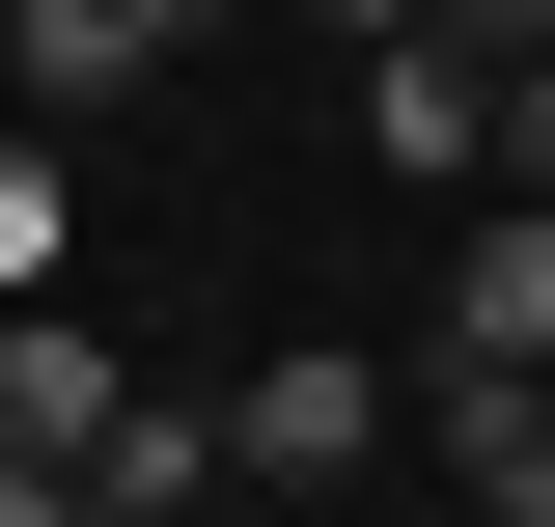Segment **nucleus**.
<instances>
[{"label": "nucleus", "instance_id": "nucleus-11", "mask_svg": "<svg viewBox=\"0 0 555 527\" xmlns=\"http://www.w3.org/2000/svg\"><path fill=\"white\" fill-rule=\"evenodd\" d=\"M528 389H555V361H528Z\"/></svg>", "mask_w": 555, "mask_h": 527}, {"label": "nucleus", "instance_id": "nucleus-6", "mask_svg": "<svg viewBox=\"0 0 555 527\" xmlns=\"http://www.w3.org/2000/svg\"><path fill=\"white\" fill-rule=\"evenodd\" d=\"M28 278H56V167L0 139V306H28Z\"/></svg>", "mask_w": 555, "mask_h": 527}, {"label": "nucleus", "instance_id": "nucleus-7", "mask_svg": "<svg viewBox=\"0 0 555 527\" xmlns=\"http://www.w3.org/2000/svg\"><path fill=\"white\" fill-rule=\"evenodd\" d=\"M500 195H555V56H500Z\"/></svg>", "mask_w": 555, "mask_h": 527}, {"label": "nucleus", "instance_id": "nucleus-1", "mask_svg": "<svg viewBox=\"0 0 555 527\" xmlns=\"http://www.w3.org/2000/svg\"><path fill=\"white\" fill-rule=\"evenodd\" d=\"M389 445V361H361V333H278L250 389H222V472H361Z\"/></svg>", "mask_w": 555, "mask_h": 527}, {"label": "nucleus", "instance_id": "nucleus-5", "mask_svg": "<svg viewBox=\"0 0 555 527\" xmlns=\"http://www.w3.org/2000/svg\"><path fill=\"white\" fill-rule=\"evenodd\" d=\"M83 500H112V527H167V500H222V416H195V389H139L112 445H83Z\"/></svg>", "mask_w": 555, "mask_h": 527}, {"label": "nucleus", "instance_id": "nucleus-4", "mask_svg": "<svg viewBox=\"0 0 555 527\" xmlns=\"http://www.w3.org/2000/svg\"><path fill=\"white\" fill-rule=\"evenodd\" d=\"M444 361H555V195H473V250H444Z\"/></svg>", "mask_w": 555, "mask_h": 527}, {"label": "nucleus", "instance_id": "nucleus-9", "mask_svg": "<svg viewBox=\"0 0 555 527\" xmlns=\"http://www.w3.org/2000/svg\"><path fill=\"white\" fill-rule=\"evenodd\" d=\"M416 28H473V56H555V0H416Z\"/></svg>", "mask_w": 555, "mask_h": 527}, {"label": "nucleus", "instance_id": "nucleus-3", "mask_svg": "<svg viewBox=\"0 0 555 527\" xmlns=\"http://www.w3.org/2000/svg\"><path fill=\"white\" fill-rule=\"evenodd\" d=\"M361 139H389V167H473V195H500V56H473V28H389V56H361Z\"/></svg>", "mask_w": 555, "mask_h": 527}, {"label": "nucleus", "instance_id": "nucleus-8", "mask_svg": "<svg viewBox=\"0 0 555 527\" xmlns=\"http://www.w3.org/2000/svg\"><path fill=\"white\" fill-rule=\"evenodd\" d=\"M0 527H112V500H83V472H56V445H0Z\"/></svg>", "mask_w": 555, "mask_h": 527}, {"label": "nucleus", "instance_id": "nucleus-2", "mask_svg": "<svg viewBox=\"0 0 555 527\" xmlns=\"http://www.w3.org/2000/svg\"><path fill=\"white\" fill-rule=\"evenodd\" d=\"M195 56V0H0V83L28 112H112V83H167Z\"/></svg>", "mask_w": 555, "mask_h": 527}, {"label": "nucleus", "instance_id": "nucleus-10", "mask_svg": "<svg viewBox=\"0 0 555 527\" xmlns=\"http://www.w3.org/2000/svg\"><path fill=\"white\" fill-rule=\"evenodd\" d=\"M334 28H361V56H389V28H416V0H334Z\"/></svg>", "mask_w": 555, "mask_h": 527}]
</instances>
